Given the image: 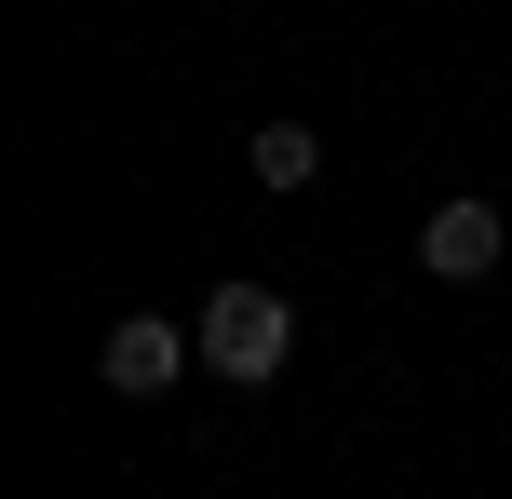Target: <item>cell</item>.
I'll list each match as a JSON object with an SVG mask.
<instances>
[{
	"instance_id": "obj_1",
	"label": "cell",
	"mask_w": 512,
	"mask_h": 499,
	"mask_svg": "<svg viewBox=\"0 0 512 499\" xmlns=\"http://www.w3.org/2000/svg\"><path fill=\"white\" fill-rule=\"evenodd\" d=\"M283 351H297V311H283V284H216L203 297V365L216 378H283Z\"/></svg>"
},
{
	"instance_id": "obj_2",
	"label": "cell",
	"mask_w": 512,
	"mask_h": 499,
	"mask_svg": "<svg viewBox=\"0 0 512 499\" xmlns=\"http://www.w3.org/2000/svg\"><path fill=\"white\" fill-rule=\"evenodd\" d=\"M189 351H203V324H176V311H122L95 365H108V392H135V405H149V392H176V365H189Z\"/></svg>"
},
{
	"instance_id": "obj_3",
	"label": "cell",
	"mask_w": 512,
	"mask_h": 499,
	"mask_svg": "<svg viewBox=\"0 0 512 499\" xmlns=\"http://www.w3.org/2000/svg\"><path fill=\"white\" fill-rule=\"evenodd\" d=\"M499 243H512V216L486 189H459V203H432V230H418V270H432V284H486Z\"/></svg>"
},
{
	"instance_id": "obj_4",
	"label": "cell",
	"mask_w": 512,
	"mask_h": 499,
	"mask_svg": "<svg viewBox=\"0 0 512 499\" xmlns=\"http://www.w3.org/2000/svg\"><path fill=\"white\" fill-rule=\"evenodd\" d=\"M243 162H256V189H283V203H297V189L324 176V135H310V122H256Z\"/></svg>"
}]
</instances>
